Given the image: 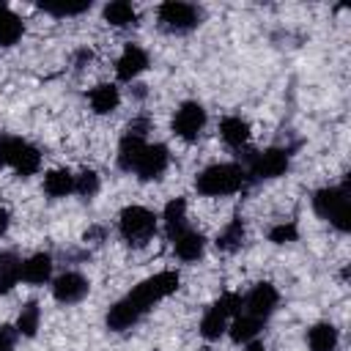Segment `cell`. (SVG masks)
<instances>
[{
  "mask_svg": "<svg viewBox=\"0 0 351 351\" xmlns=\"http://www.w3.org/2000/svg\"><path fill=\"white\" fill-rule=\"evenodd\" d=\"M176 288H178V274H176V271H159V274L143 280L132 293H126L121 302H115V304L110 307V313H107V326H110L112 332H123V329L134 326V324L154 307V302H159V299L176 293Z\"/></svg>",
  "mask_w": 351,
  "mask_h": 351,
  "instance_id": "6da1fadb",
  "label": "cell"
},
{
  "mask_svg": "<svg viewBox=\"0 0 351 351\" xmlns=\"http://www.w3.org/2000/svg\"><path fill=\"white\" fill-rule=\"evenodd\" d=\"M313 208L318 217L329 219L337 230H351V197L346 186H324L313 195Z\"/></svg>",
  "mask_w": 351,
  "mask_h": 351,
  "instance_id": "7a4b0ae2",
  "label": "cell"
},
{
  "mask_svg": "<svg viewBox=\"0 0 351 351\" xmlns=\"http://www.w3.org/2000/svg\"><path fill=\"white\" fill-rule=\"evenodd\" d=\"M247 173L241 165L225 162V165H211L195 178V189L203 195H233L244 186Z\"/></svg>",
  "mask_w": 351,
  "mask_h": 351,
  "instance_id": "3957f363",
  "label": "cell"
},
{
  "mask_svg": "<svg viewBox=\"0 0 351 351\" xmlns=\"http://www.w3.org/2000/svg\"><path fill=\"white\" fill-rule=\"evenodd\" d=\"M118 228H121V236L129 244L143 247L156 230V217L143 206H126L118 217Z\"/></svg>",
  "mask_w": 351,
  "mask_h": 351,
  "instance_id": "277c9868",
  "label": "cell"
},
{
  "mask_svg": "<svg viewBox=\"0 0 351 351\" xmlns=\"http://www.w3.org/2000/svg\"><path fill=\"white\" fill-rule=\"evenodd\" d=\"M0 165H11L19 176H33L41 165V154L19 137H0Z\"/></svg>",
  "mask_w": 351,
  "mask_h": 351,
  "instance_id": "5b68a950",
  "label": "cell"
},
{
  "mask_svg": "<svg viewBox=\"0 0 351 351\" xmlns=\"http://www.w3.org/2000/svg\"><path fill=\"white\" fill-rule=\"evenodd\" d=\"M244 173L252 178H277L288 170V151L266 148V151H244Z\"/></svg>",
  "mask_w": 351,
  "mask_h": 351,
  "instance_id": "8992f818",
  "label": "cell"
},
{
  "mask_svg": "<svg viewBox=\"0 0 351 351\" xmlns=\"http://www.w3.org/2000/svg\"><path fill=\"white\" fill-rule=\"evenodd\" d=\"M159 22L170 33H186V30H192V27L200 25V11L192 3L167 0V3L159 5Z\"/></svg>",
  "mask_w": 351,
  "mask_h": 351,
  "instance_id": "52a82bcc",
  "label": "cell"
},
{
  "mask_svg": "<svg viewBox=\"0 0 351 351\" xmlns=\"http://www.w3.org/2000/svg\"><path fill=\"white\" fill-rule=\"evenodd\" d=\"M203 126H206V110L197 101H184L173 118V132L184 140H197Z\"/></svg>",
  "mask_w": 351,
  "mask_h": 351,
  "instance_id": "ba28073f",
  "label": "cell"
},
{
  "mask_svg": "<svg viewBox=\"0 0 351 351\" xmlns=\"http://www.w3.org/2000/svg\"><path fill=\"white\" fill-rule=\"evenodd\" d=\"M277 288L271 285V282H258L252 291H250V296L241 302L244 307H247V313L244 315H252V318H258V321H263L274 307H277Z\"/></svg>",
  "mask_w": 351,
  "mask_h": 351,
  "instance_id": "9c48e42d",
  "label": "cell"
},
{
  "mask_svg": "<svg viewBox=\"0 0 351 351\" xmlns=\"http://www.w3.org/2000/svg\"><path fill=\"white\" fill-rule=\"evenodd\" d=\"M167 162H170V154H167V148H165L162 143L145 145V151H143V156H140L134 173L140 176V181H154V178H159V176L165 173Z\"/></svg>",
  "mask_w": 351,
  "mask_h": 351,
  "instance_id": "30bf717a",
  "label": "cell"
},
{
  "mask_svg": "<svg viewBox=\"0 0 351 351\" xmlns=\"http://www.w3.org/2000/svg\"><path fill=\"white\" fill-rule=\"evenodd\" d=\"M88 280L82 277V274H77V271H66V274H60L58 280H55V285H52V296L60 302V304H77L80 299H85V293H88Z\"/></svg>",
  "mask_w": 351,
  "mask_h": 351,
  "instance_id": "8fae6325",
  "label": "cell"
},
{
  "mask_svg": "<svg viewBox=\"0 0 351 351\" xmlns=\"http://www.w3.org/2000/svg\"><path fill=\"white\" fill-rule=\"evenodd\" d=\"M145 66H148V55H145L140 47L129 44V47L123 49V55L118 58V63H115V74H118V80L129 82V80H132V77H137Z\"/></svg>",
  "mask_w": 351,
  "mask_h": 351,
  "instance_id": "7c38bea8",
  "label": "cell"
},
{
  "mask_svg": "<svg viewBox=\"0 0 351 351\" xmlns=\"http://www.w3.org/2000/svg\"><path fill=\"white\" fill-rule=\"evenodd\" d=\"M173 241V250H176V255L181 258V261H197L200 255H203V247H206V239L197 233V230H189V228H184L178 236H173L170 239Z\"/></svg>",
  "mask_w": 351,
  "mask_h": 351,
  "instance_id": "4fadbf2b",
  "label": "cell"
},
{
  "mask_svg": "<svg viewBox=\"0 0 351 351\" xmlns=\"http://www.w3.org/2000/svg\"><path fill=\"white\" fill-rule=\"evenodd\" d=\"M49 274H52V258L47 252H38V255H33V258H27L22 263V274L19 277L25 282H30V285H41V282L49 280Z\"/></svg>",
  "mask_w": 351,
  "mask_h": 351,
  "instance_id": "5bb4252c",
  "label": "cell"
},
{
  "mask_svg": "<svg viewBox=\"0 0 351 351\" xmlns=\"http://www.w3.org/2000/svg\"><path fill=\"white\" fill-rule=\"evenodd\" d=\"M145 151V143L140 137H132V134H123L121 145H118V167L121 170H134L140 156Z\"/></svg>",
  "mask_w": 351,
  "mask_h": 351,
  "instance_id": "9a60e30c",
  "label": "cell"
},
{
  "mask_svg": "<svg viewBox=\"0 0 351 351\" xmlns=\"http://www.w3.org/2000/svg\"><path fill=\"white\" fill-rule=\"evenodd\" d=\"M165 228H167V239L178 236L186 228V200L184 197H173L165 206Z\"/></svg>",
  "mask_w": 351,
  "mask_h": 351,
  "instance_id": "2e32d148",
  "label": "cell"
},
{
  "mask_svg": "<svg viewBox=\"0 0 351 351\" xmlns=\"http://www.w3.org/2000/svg\"><path fill=\"white\" fill-rule=\"evenodd\" d=\"M118 101H121V93H118L115 85H96V88L90 90V107H93V112H99V115L112 112V110L118 107Z\"/></svg>",
  "mask_w": 351,
  "mask_h": 351,
  "instance_id": "e0dca14e",
  "label": "cell"
},
{
  "mask_svg": "<svg viewBox=\"0 0 351 351\" xmlns=\"http://www.w3.org/2000/svg\"><path fill=\"white\" fill-rule=\"evenodd\" d=\"M219 134L230 148H241L247 143V137H250V123L241 121V118H225L219 123Z\"/></svg>",
  "mask_w": 351,
  "mask_h": 351,
  "instance_id": "ac0fdd59",
  "label": "cell"
},
{
  "mask_svg": "<svg viewBox=\"0 0 351 351\" xmlns=\"http://www.w3.org/2000/svg\"><path fill=\"white\" fill-rule=\"evenodd\" d=\"M241 244H244V222H241V217H233V219L225 225V230L217 236V250H222V252H236Z\"/></svg>",
  "mask_w": 351,
  "mask_h": 351,
  "instance_id": "d6986e66",
  "label": "cell"
},
{
  "mask_svg": "<svg viewBox=\"0 0 351 351\" xmlns=\"http://www.w3.org/2000/svg\"><path fill=\"white\" fill-rule=\"evenodd\" d=\"M310 351H335L337 348V329L332 324H315L307 335Z\"/></svg>",
  "mask_w": 351,
  "mask_h": 351,
  "instance_id": "ffe728a7",
  "label": "cell"
},
{
  "mask_svg": "<svg viewBox=\"0 0 351 351\" xmlns=\"http://www.w3.org/2000/svg\"><path fill=\"white\" fill-rule=\"evenodd\" d=\"M22 274V261L14 252H0V293H8Z\"/></svg>",
  "mask_w": 351,
  "mask_h": 351,
  "instance_id": "44dd1931",
  "label": "cell"
},
{
  "mask_svg": "<svg viewBox=\"0 0 351 351\" xmlns=\"http://www.w3.org/2000/svg\"><path fill=\"white\" fill-rule=\"evenodd\" d=\"M19 36H22V22H19V16H16L14 11H8L5 3H0V44H3V47H11V44L19 41Z\"/></svg>",
  "mask_w": 351,
  "mask_h": 351,
  "instance_id": "7402d4cb",
  "label": "cell"
},
{
  "mask_svg": "<svg viewBox=\"0 0 351 351\" xmlns=\"http://www.w3.org/2000/svg\"><path fill=\"white\" fill-rule=\"evenodd\" d=\"M44 192L49 197H63V195L74 192V176L69 170H49L44 178Z\"/></svg>",
  "mask_w": 351,
  "mask_h": 351,
  "instance_id": "603a6c76",
  "label": "cell"
},
{
  "mask_svg": "<svg viewBox=\"0 0 351 351\" xmlns=\"http://www.w3.org/2000/svg\"><path fill=\"white\" fill-rule=\"evenodd\" d=\"M104 19H107L110 25H115V27H126V25H134L137 11L132 8V3L115 0V3H110V5L104 8Z\"/></svg>",
  "mask_w": 351,
  "mask_h": 351,
  "instance_id": "cb8c5ba5",
  "label": "cell"
},
{
  "mask_svg": "<svg viewBox=\"0 0 351 351\" xmlns=\"http://www.w3.org/2000/svg\"><path fill=\"white\" fill-rule=\"evenodd\" d=\"M38 318H41V310L36 302H27L22 310H19V318H16V332L25 335V337H33L36 329H38Z\"/></svg>",
  "mask_w": 351,
  "mask_h": 351,
  "instance_id": "d4e9b609",
  "label": "cell"
},
{
  "mask_svg": "<svg viewBox=\"0 0 351 351\" xmlns=\"http://www.w3.org/2000/svg\"><path fill=\"white\" fill-rule=\"evenodd\" d=\"M258 332H261V321L252 318V315H239V318L233 321V326H230V337H233L236 343H247V340H252Z\"/></svg>",
  "mask_w": 351,
  "mask_h": 351,
  "instance_id": "484cf974",
  "label": "cell"
},
{
  "mask_svg": "<svg viewBox=\"0 0 351 351\" xmlns=\"http://www.w3.org/2000/svg\"><path fill=\"white\" fill-rule=\"evenodd\" d=\"M225 329H228V326H225V315H222L217 307H211V310L203 315V321H200V335H203L206 340H217Z\"/></svg>",
  "mask_w": 351,
  "mask_h": 351,
  "instance_id": "4316f807",
  "label": "cell"
},
{
  "mask_svg": "<svg viewBox=\"0 0 351 351\" xmlns=\"http://www.w3.org/2000/svg\"><path fill=\"white\" fill-rule=\"evenodd\" d=\"M74 192L82 197H93L99 192V176L93 170H82L80 176H74Z\"/></svg>",
  "mask_w": 351,
  "mask_h": 351,
  "instance_id": "83f0119b",
  "label": "cell"
},
{
  "mask_svg": "<svg viewBox=\"0 0 351 351\" xmlns=\"http://www.w3.org/2000/svg\"><path fill=\"white\" fill-rule=\"evenodd\" d=\"M299 230H296V222H282V225H274L269 230V239L274 244H288V241H296Z\"/></svg>",
  "mask_w": 351,
  "mask_h": 351,
  "instance_id": "f1b7e54d",
  "label": "cell"
},
{
  "mask_svg": "<svg viewBox=\"0 0 351 351\" xmlns=\"http://www.w3.org/2000/svg\"><path fill=\"white\" fill-rule=\"evenodd\" d=\"M41 11H47V14H55V16H71V14H82V11H88L90 8V3H77V5H52V3H41L38 5Z\"/></svg>",
  "mask_w": 351,
  "mask_h": 351,
  "instance_id": "f546056e",
  "label": "cell"
},
{
  "mask_svg": "<svg viewBox=\"0 0 351 351\" xmlns=\"http://www.w3.org/2000/svg\"><path fill=\"white\" fill-rule=\"evenodd\" d=\"M214 307H217V310H219L225 318H228V315H236V313L241 310V296L228 291V293H222V296H219V302H217Z\"/></svg>",
  "mask_w": 351,
  "mask_h": 351,
  "instance_id": "4dcf8cb0",
  "label": "cell"
},
{
  "mask_svg": "<svg viewBox=\"0 0 351 351\" xmlns=\"http://www.w3.org/2000/svg\"><path fill=\"white\" fill-rule=\"evenodd\" d=\"M148 129H151V121L145 118V115H140V118H134V121H129V126H126V134H132V137H145L148 134Z\"/></svg>",
  "mask_w": 351,
  "mask_h": 351,
  "instance_id": "1f68e13d",
  "label": "cell"
},
{
  "mask_svg": "<svg viewBox=\"0 0 351 351\" xmlns=\"http://www.w3.org/2000/svg\"><path fill=\"white\" fill-rule=\"evenodd\" d=\"M14 343H16V329L0 326V351H14Z\"/></svg>",
  "mask_w": 351,
  "mask_h": 351,
  "instance_id": "d6a6232c",
  "label": "cell"
},
{
  "mask_svg": "<svg viewBox=\"0 0 351 351\" xmlns=\"http://www.w3.org/2000/svg\"><path fill=\"white\" fill-rule=\"evenodd\" d=\"M82 239H85V241H93V244H99V241L104 239V228H88Z\"/></svg>",
  "mask_w": 351,
  "mask_h": 351,
  "instance_id": "836d02e7",
  "label": "cell"
},
{
  "mask_svg": "<svg viewBox=\"0 0 351 351\" xmlns=\"http://www.w3.org/2000/svg\"><path fill=\"white\" fill-rule=\"evenodd\" d=\"M90 58H93L90 49H80V52H77V69H82V63H88Z\"/></svg>",
  "mask_w": 351,
  "mask_h": 351,
  "instance_id": "e575fe53",
  "label": "cell"
},
{
  "mask_svg": "<svg viewBox=\"0 0 351 351\" xmlns=\"http://www.w3.org/2000/svg\"><path fill=\"white\" fill-rule=\"evenodd\" d=\"M8 222H11V214L5 208H0V236L8 230Z\"/></svg>",
  "mask_w": 351,
  "mask_h": 351,
  "instance_id": "d590c367",
  "label": "cell"
},
{
  "mask_svg": "<svg viewBox=\"0 0 351 351\" xmlns=\"http://www.w3.org/2000/svg\"><path fill=\"white\" fill-rule=\"evenodd\" d=\"M247 351H266V348H263V346H258V343H252V346H250Z\"/></svg>",
  "mask_w": 351,
  "mask_h": 351,
  "instance_id": "8d00e7d4",
  "label": "cell"
},
{
  "mask_svg": "<svg viewBox=\"0 0 351 351\" xmlns=\"http://www.w3.org/2000/svg\"><path fill=\"white\" fill-rule=\"evenodd\" d=\"M197 351H211V348H197Z\"/></svg>",
  "mask_w": 351,
  "mask_h": 351,
  "instance_id": "74e56055",
  "label": "cell"
}]
</instances>
